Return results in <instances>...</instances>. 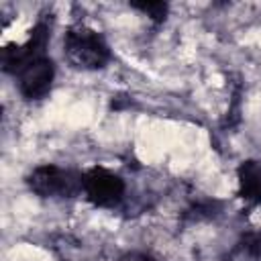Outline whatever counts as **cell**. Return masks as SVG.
Listing matches in <instances>:
<instances>
[{
	"instance_id": "6da1fadb",
	"label": "cell",
	"mask_w": 261,
	"mask_h": 261,
	"mask_svg": "<svg viewBox=\"0 0 261 261\" xmlns=\"http://www.w3.org/2000/svg\"><path fill=\"white\" fill-rule=\"evenodd\" d=\"M63 53L67 61L77 69H102L108 65L112 53L100 33L86 24H73L63 39Z\"/></svg>"
},
{
	"instance_id": "7a4b0ae2",
	"label": "cell",
	"mask_w": 261,
	"mask_h": 261,
	"mask_svg": "<svg viewBox=\"0 0 261 261\" xmlns=\"http://www.w3.org/2000/svg\"><path fill=\"white\" fill-rule=\"evenodd\" d=\"M82 175L59 165H39L27 175V186L41 198H73L82 194Z\"/></svg>"
},
{
	"instance_id": "3957f363",
	"label": "cell",
	"mask_w": 261,
	"mask_h": 261,
	"mask_svg": "<svg viewBox=\"0 0 261 261\" xmlns=\"http://www.w3.org/2000/svg\"><path fill=\"white\" fill-rule=\"evenodd\" d=\"M126 192L124 179L100 165L90 167L82 175V194L98 208H114L122 202Z\"/></svg>"
},
{
	"instance_id": "277c9868",
	"label": "cell",
	"mask_w": 261,
	"mask_h": 261,
	"mask_svg": "<svg viewBox=\"0 0 261 261\" xmlns=\"http://www.w3.org/2000/svg\"><path fill=\"white\" fill-rule=\"evenodd\" d=\"M49 37H51V24L47 20H39L33 27L31 37L27 39V43H22V45H6L0 51L2 69L6 73H14L16 75L27 63H31L33 59L45 55Z\"/></svg>"
},
{
	"instance_id": "5b68a950",
	"label": "cell",
	"mask_w": 261,
	"mask_h": 261,
	"mask_svg": "<svg viewBox=\"0 0 261 261\" xmlns=\"http://www.w3.org/2000/svg\"><path fill=\"white\" fill-rule=\"evenodd\" d=\"M53 80H55V63L47 55L33 59L16 73L18 92L22 94L24 100H43L51 92Z\"/></svg>"
},
{
	"instance_id": "8992f818",
	"label": "cell",
	"mask_w": 261,
	"mask_h": 261,
	"mask_svg": "<svg viewBox=\"0 0 261 261\" xmlns=\"http://www.w3.org/2000/svg\"><path fill=\"white\" fill-rule=\"evenodd\" d=\"M237 179H239V198L247 206H259L261 204V161L247 159L237 167Z\"/></svg>"
},
{
	"instance_id": "52a82bcc",
	"label": "cell",
	"mask_w": 261,
	"mask_h": 261,
	"mask_svg": "<svg viewBox=\"0 0 261 261\" xmlns=\"http://www.w3.org/2000/svg\"><path fill=\"white\" fill-rule=\"evenodd\" d=\"M226 261H261V234L247 232L230 249Z\"/></svg>"
},
{
	"instance_id": "ba28073f",
	"label": "cell",
	"mask_w": 261,
	"mask_h": 261,
	"mask_svg": "<svg viewBox=\"0 0 261 261\" xmlns=\"http://www.w3.org/2000/svg\"><path fill=\"white\" fill-rule=\"evenodd\" d=\"M220 212V202L218 200H200L196 204H192L186 212H184V220L190 222H198V220H210Z\"/></svg>"
},
{
	"instance_id": "9c48e42d",
	"label": "cell",
	"mask_w": 261,
	"mask_h": 261,
	"mask_svg": "<svg viewBox=\"0 0 261 261\" xmlns=\"http://www.w3.org/2000/svg\"><path fill=\"white\" fill-rule=\"evenodd\" d=\"M130 6L135 10H141L143 14H147L153 22L161 24L165 18H167V12H169V4L167 2H161V0H151V2H130Z\"/></svg>"
},
{
	"instance_id": "30bf717a",
	"label": "cell",
	"mask_w": 261,
	"mask_h": 261,
	"mask_svg": "<svg viewBox=\"0 0 261 261\" xmlns=\"http://www.w3.org/2000/svg\"><path fill=\"white\" fill-rule=\"evenodd\" d=\"M120 261H157V259L151 257V255H147V253H128Z\"/></svg>"
}]
</instances>
